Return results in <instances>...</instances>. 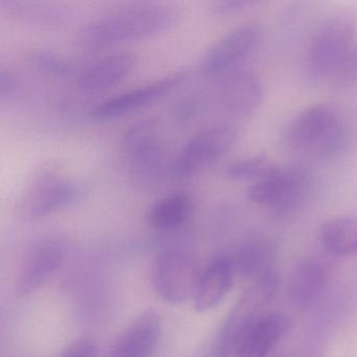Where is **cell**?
Returning <instances> with one entry per match:
<instances>
[{"instance_id":"10","label":"cell","mask_w":357,"mask_h":357,"mask_svg":"<svg viewBox=\"0 0 357 357\" xmlns=\"http://www.w3.org/2000/svg\"><path fill=\"white\" fill-rule=\"evenodd\" d=\"M64 258L63 245L58 240L37 242L22 263L16 281V296H26L38 289L61 266Z\"/></svg>"},{"instance_id":"14","label":"cell","mask_w":357,"mask_h":357,"mask_svg":"<svg viewBox=\"0 0 357 357\" xmlns=\"http://www.w3.org/2000/svg\"><path fill=\"white\" fill-rule=\"evenodd\" d=\"M218 93L221 103L229 112L246 116L261 103L262 85L250 70H235L221 80Z\"/></svg>"},{"instance_id":"2","label":"cell","mask_w":357,"mask_h":357,"mask_svg":"<svg viewBox=\"0 0 357 357\" xmlns=\"http://www.w3.org/2000/svg\"><path fill=\"white\" fill-rule=\"evenodd\" d=\"M357 32V10L344 8L328 17L317 29L305 59L307 81L319 83L331 77L354 45Z\"/></svg>"},{"instance_id":"13","label":"cell","mask_w":357,"mask_h":357,"mask_svg":"<svg viewBox=\"0 0 357 357\" xmlns=\"http://www.w3.org/2000/svg\"><path fill=\"white\" fill-rule=\"evenodd\" d=\"M291 319L281 312L267 313L246 332L231 357H266L289 332Z\"/></svg>"},{"instance_id":"8","label":"cell","mask_w":357,"mask_h":357,"mask_svg":"<svg viewBox=\"0 0 357 357\" xmlns=\"http://www.w3.org/2000/svg\"><path fill=\"white\" fill-rule=\"evenodd\" d=\"M189 78L188 70H178L164 78L158 79L145 86L137 87L114 96L100 103L91 110V116L96 120H108L118 118L123 114L135 112L160 99L176 87L181 86Z\"/></svg>"},{"instance_id":"20","label":"cell","mask_w":357,"mask_h":357,"mask_svg":"<svg viewBox=\"0 0 357 357\" xmlns=\"http://www.w3.org/2000/svg\"><path fill=\"white\" fill-rule=\"evenodd\" d=\"M312 189V175L302 166L287 167V181L279 199L271 208L282 216L294 214L304 206Z\"/></svg>"},{"instance_id":"17","label":"cell","mask_w":357,"mask_h":357,"mask_svg":"<svg viewBox=\"0 0 357 357\" xmlns=\"http://www.w3.org/2000/svg\"><path fill=\"white\" fill-rule=\"evenodd\" d=\"M0 11L17 22L36 28L53 29L66 24L68 10L58 3L31 0H1Z\"/></svg>"},{"instance_id":"12","label":"cell","mask_w":357,"mask_h":357,"mask_svg":"<svg viewBox=\"0 0 357 357\" xmlns=\"http://www.w3.org/2000/svg\"><path fill=\"white\" fill-rule=\"evenodd\" d=\"M338 120H340V114L333 104L311 106L290 123L286 141L294 149L310 152L324 133Z\"/></svg>"},{"instance_id":"23","label":"cell","mask_w":357,"mask_h":357,"mask_svg":"<svg viewBox=\"0 0 357 357\" xmlns=\"http://www.w3.org/2000/svg\"><path fill=\"white\" fill-rule=\"evenodd\" d=\"M287 181V168L271 169L257 179L248 191V199L257 204L273 206L279 199Z\"/></svg>"},{"instance_id":"5","label":"cell","mask_w":357,"mask_h":357,"mask_svg":"<svg viewBox=\"0 0 357 357\" xmlns=\"http://www.w3.org/2000/svg\"><path fill=\"white\" fill-rule=\"evenodd\" d=\"M200 275L189 255L178 250H167L156 256L152 265V285L164 302L183 304L195 296Z\"/></svg>"},{"instance_id":"28","label":"cell","mask_w":357,"mask_h":357,"mask_svg":"<svg viewBox=\"0 0 357 357\" xmlns=\"http://www.w3.org/2000/svg\"><path fill=\"white\" fill-rule=\"evenodd\" d=\"M204 101L202 96L190 93L177 100L173 107L175 119L181 124H189L195 120L204 109Z\"/></svg>"},{"instance_id":"15","label":"cell","mask_w":357,"mask_h":357,"mask_svg":"<svg viewBox=\"0 0 357 357\" xmlns=\"http://www.w3.org/2000/svg\"><path fill=\"white\" fill-rule=\"evenodd\" d=\"M233 262L229 257L215 259L200 275L194 296V307L198 312H206L220 304L233 286Z\"/></svg>"},{"instance_id":"4","label":"cell","mask_w":357,"mask_h":357,"mask_svg":"<svg viewBox=\"0 0 357 357\" xmlns=\"http://www.w3.org/2000/svg\"><path fill=\"white\" fill-rule=\"evenodd\" d=\"M80 194L78 185L70 179L54 171H43L32 179L20 196L18 215L24 220H39L68 208L78 200Z\"/></svg>"},{"instance_id":"3","label":"cell","mask_w":357,"mask_h":357,"mask_svg":"<svg viewBox=\"0 0 357 357\" xmlns=\"http://www.w3.org/2000/svg\"><path fill=\"white\" fill-rule=\"evenodd\" d=\"M278 283L279 279L277 273L273 271L254 281L252 285L244 292L227 315L217 335L213 351L214 357H231L246 332L264 315L261 313L275 296Z\"/></svg>"},{"instance_id":"18","label":"cell","mask_w":357,"mask_h":357,"mask_svg":"<svg viewBox=\"0 0 357 357\" xmlns=\"http://www.w3.org/2000/svg\"><path fill=\"white\" fill-rule=\"evenodd\" d=\"M193 202L189 194L175 192L158 200L148 212V223L152 229L170 231L183 227L191 216Z\"/></svg>"},{"instance_id":"6","label":"cell","mask_w":357,"mask_h":357,"mask_svg":"<svg viewBox=\"0 0 357 357\" xmlns=\"http://www.w3.org/2000/svg\"><path fill=\"white\" fill-rule=\"evenodd\" d=\"M239 132L233 125L220 124L199 131L189 139L175 158V176L190 177L204 170L235 146Z\"/></svg>"},{"instance_id":"19","label":"cell","mask_w":357,"mask_h":357,"mask_svg":"<svg viewBox=\"0 0 357 357\" xmlns=\"http://www.w3.org/2000/svg\"><path fill=\"white\" fill-rule=\"evenodd\" d=\"M275 248L273 243L263 238L248 240L238 250L235 261H231L234 269L242 275L252 278L254 281L268 275L273 269Z\"/></svg>"},{"instance_id":"9","label":"cell","mask_w":357,"mask_h":357,"mask_svg":"<svg viewBox=\"0 0 357 357\" xmlns=\"http://www.w3.org/2000/svg\"><path fill=\"white\" fill-rule=\"evenodd\" d=\"M261 32L260 24L256 22L234 29L206 50L200 59V70L204 74H216L227 70L254 49Z\"/></svg>"},{"instance_id":"24","label":"cell","mask_w":357,"mask_h":357,"mask_svg":"<svg viewBox=\"0 0 357 357\" xmlns=\"http://www.w3.org/2000/svg\"><path fill=\"white\" fill-rule=\"evenodd\" d=\"M28 61L33 68L49 76L68 77L75 70L72 60L51 50H34L29 54Z\"/></svg>"},{"instance_id":"21","label":"cell","mask_w":357,"mask_h":357,"mask_svg":"<svg viewBox=\"0 0 357 357\" xmlns=\"http://www.w3.org/2000/svg\"><path fill=\"white\" fill-rule=\"evenodd\" d=\"M326 282V269L321 263L306 260L296 267L288 286L290 298L296 304H310L319 296Z\"/></svg>"},{"instance_id":"7","label":"cell","mask_w":357,"mask_h":357,"mask_svg":"<svg viewBox=\"0 0 357 357\" xmlns=\"http://www.w3.org/2000/svg\"><path fill=\"white\" fill-rule=\"evenodd\" d=\"M122 152L135 176L152 179L162 170L166 150L155 120L139 121L123 135Z\"/></svg>"},{"instance_id":"11","label":"cell","mask_w":357,"mask_h":357,"mask_svg":"<svg viewBox=\"0 0 357 357\" xmlns=\"http://www.w3.org/2000/svg\"><path fill=\"white\" fill-rule=\"evenodd\" d=\"M162 321L153 310L135 317L118 336L107 357H152L160 342Z\"/></svg>"},{"instance_id":"26","label":"cell","mask_w":357,"mask_h":357,"mask_svg":"<svg viewBox=\"0 0 357 357\" xmlns=\"http://www.w3.org/2000/svg\"><path fill=\"white\" fill-rule=\"evenodd\" d=\"M268 160L264 156L257 155L237 160L229 165L225 174L231 181H250L259 179L271 170Z\"/></svg>"},{"instance_id":"16","label":"cell","mask_w":357,"mask_h":357,"mask_svg":"<svg viewBox=\"0 0 357 357\" xmlns=\"http://www.w3.org/2000/svg\"><path fill=\"white\" fill-rule=\"evenodd\" d=\"M137 60V56L128 52L105 56L81 73L79 87L89 93L110 89L130 74Z\"/></svg>"},{"instance_id":"25","label":"cell","mask_w":357,"mask_h":357,"mask_svg":"<svg viewBox=\"0 0 357 357\" xmlns=\"http://www.w3.org/2000/svg\"><path fill=\"white\" fill-rule=\"evenodd\" d=\"M348 143V131L342 120L334 123L310 150L319 158H332L338 155Z\"/></svg>"},{"instance_id":"27","label":"cell","mask_w":357,"mask_h":357,"mask_svg":"<svg viewBox=\"0 0 357 357\" xmlns=\"http://www.w3.org/2000/svg\"><path fill=\"white\" fill-rule=\"evenodd\" d=\"M334 83L340 87L357 83V43H354L332 75Z\"/></svg>"},{"instance_id":"31","label":"cell","mask_w":357,"mask_h":357,"mask_svg":"<svg viewBox=\"0 0 357 357\" xmlns=\"http://www.w3.org/2000/svg\"><path fill=\"white\" fill-rule=\"evenodd\" d=\"M17 89V81L15 77L9 70L1 68L0 70V99H11L15 95Z\"/></svg>"},{"instance_id":"1","label":"cell","mask_w":357,"mask_h":357,"mask_svg":"<svg viewBox=\"0 0 357 357\" xmlns=\"http://www.w3.org/2000/svg\"><path fill=\"white\" fill-rule=\"evenodd\" d=\"M177 18L176 10L162 3L125 6L91 20L81 29L78 40L86 49H105L160 34L172 28Z\"/></svg>"},{"instance_id":"30","label":"cell","mask_w":357,"mask_h":357,"mask_svg":"<svg viewBox=\"0 0 357 357\" xmlns=\"http://www.w3.org/2000/svg\"><path fill=\"white\" fill-rule=\"evenodd\" d=\"M250 3L246 0H220L210 6V11L216 16L231 15L245 9Z\"/></svg>"},{"instance_id":"29","label":"cell","mask_w":357,"mask_h":357,"mask_svg":"<svg viewBox=\"0 0 357 357\" xmlns=\"http://www.w3.org/2000/svg\"><path fill=\"white\" fill-rule=\"evenodd\" d=\"M58 357H98V347L89 338H81L68 344Z\"/></svg>"},{"instance_id":"22","label":"cell","mask_w":357,"mask_h":357,"mask_svg":"<svg viewBox=\"0 0 357 357\" xmlns=\"http://www.w3.org/2000/svg\"><path fill=\"white\" fill-rule=\"evenodd\" d=\"M319 233L331 252L344 256L357 255V215L330 219L321 225Z\"/></svg>"}]
</instances>
